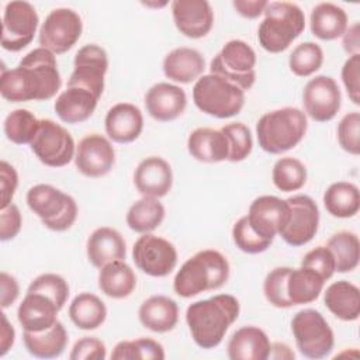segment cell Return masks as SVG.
Masks as SVG:
<instances>
[{
	"mask_svg": "<svg viewBox=\"0 0 360 360\" xmlns=\"http://www.w3.org/2000/svg\"><path fill=\"white\" fill-rule=\"evenodd\" d=\"M83 31L82 17L72 8L60 7L52 10L44 20L38 32L41 48L55 55L68 52L79 41Z\"/></svg>",
	"mask_w": 360,
	"mask_h": 360,
	"instance_id": "obj_11",
	"label": "cell"
},
{
	"mask_svg": "<svg viewBox=\"0 0 360 360\" xmlns=\"http://www.w3.org/2000/svg\"><path fill=\"white\" fill-rule=\"evenodd\" d=\"M267 3L269 1L266 0H235L232 1V6L239 15L255 20L264 13Z\"/></svg>",
	"mask_w": 360,
	"mask_h": 360,
	"instance_id": "obj_54",
	"label": "cell"
},
{
	"mask_svg": "<svg viewBox=\"0 0 360 360\" xmlns=\"http://www.w3.org/2000/svg\"><path fill=\"white\" fill-rule=\"evenodd\" d=\"M347 25V14L338 4L319 3L311 10V32L322 41H333L340 38L345 34Z\"/></svg>",
	"mask_w": 360,
	"mask_h": 360,
	"instance_id": "obj_31",
	"label": "cell"
},
{
	"mask_svg": "<svg viewBox=\"0 0 360 360\" xmlns=\"http://www.w3.org/2000/svg\"><path fill=\"white\" fill-rule=\"evenodd\" d=\"M22 218L18 207L15 204H10L0 211V240L7 242L14 239L21 231Z\"/></svg>",
	"mask_w": 360,
	"mask_h": 360,
	"instance_id": "obj_51",
	"label": "cell"
},
{
	"mask_svg": "<svg viewBox=\"0 0 360 360\" xmlns=\"http://www.w3.org/2000/svg\"><path fill=\"white\" fill-rule=\"evenodd\" d=\"M301 266L315 270L325 281L335 274V259L326 246H316L305 253Z\"/></svg>",
	"mask_w": 360,
	"mask_h": 360,
	"instance_id": "obj_48",
	"label": "cell"
},
{
	"mask_svg": "<svg viewBox=\"0 0 360 360\" xmlns=\"http://www.w3.org/2000/svg\"><path fill=\"white\" fill-rule=\"evenodd\" d=\"M263 14L264 18L257 28V41L270 53L285 51L305 28V14L295 3L270 1Z\"/></svg>",
	"mask_w": 360,
	"mask_h": 360,
	"instance_id": "obj_5",
	"label": "cell"
},
{
	"mask_svg": "<svg viewBox=\"0 0 360 360\" xmlns=\"http://www.w3.org/2000/svg\"><path fill=\"white\" fill-rule=\"evenodd\" d=\"M338 142L350 155L360 153V114L347 112L338 124Z\"/></svg>",
	"mask_w": 360,
	"mask_h": 360,
	"instance_id": "obj_47",
	"label": "cell"
},
{
	"mask_svg": "<svg viewBox=\"0 0 360 360\" xmlns=\"http://www.w3.org/2000/svg\"><path fill=\"white\" fill-rule=\"evenodd\" d=\"M232 239L235 246L248 253V255H257L270 248L273 240L266 239L260 236L257 232L253 231V228L249 225L246 215L239 218L232 228Z\"/></svg>",
	"mask_w": 360,
	"mask_h": 360,
	"instance_id": "obj_45",
	"label": "cell"
},
{
	"mask_svg": "<svg viewBox=\"0 0 360 360\" xmlns=\"http://www.w3.org/2000/svg\"><path fill=\"white\" fill-rule=\"evenodd\" d=\"M172 15L180 34L193 39L205 37L214 25V10L207 0H174Z\"/></svg>",
	"mask_w": 360,
	"mask_h": 360,
	"instance_id": "obj_19",
	"label": "cell"
},
{
	"mask_svg": "<svg viewBox=\"0 0 360 360\" xmlns=\"http://www.w3.org/2000/svg\"><path fill=\"white\" fill-rule=\"evenodd\" d=\"M25 200L28 208L51 231H68L77 218L75 198L51 184L41 183L32 186L27 191Z\"/></svg>",
	"mask_w": 360,
	"mask_h": 360,
	"instance_id": "obj_7",
	"label": "cell"
},
{
	"mask_svg": "<svg viewBox=\"0 0 360 360\" xmlns=\"http://www.w3.org/2000/svg\"><path fill=\"white\" fill-rule=\"evenodd\" d=\"M308 120L297 107H283L264 112L256 124L259 146L271 155L295 148L307 134Z\"/></svg>",
	"mask_w": 360,
	"mask_h": 360,
	"instance_id": "obj_4",
	"label": "cell"
},
{
	"mask_svg": "<svg viewBox=\"0 0 360 360\" xmlns=\"http://www.w3.org/2000/svg\"><path fill=\"white\" fill-rule=\"evenodd\" d=\"M323 304L338 319L356 321L360 316V290L347 280L335 281L326 287Z\"/></svg>",
	"mask_w": 360,
	"mask_h": 360,
	"instance_id": "obj_30",
	"label": "cell"
},
{
	"mask_svg": "<svg viewBox=\"0 0 360 360\" xmlns=\"http://www.w3.org/2000/svg\"><path fill=\"white\" fill-rule=\"evenodd\" d=\"M294 357H295L294 352L285 343H280V342L271 343L269 359H274V360H292Z\"/></svg>",
	"mask_w": 360,
	"mask_h": 360,
	"instance_id": "obj_57",
	"label": "cell"
},
{
	"mask_svg": "<svg viewBox=\"0 0 360 360\" xmlns=\"http://www.w3.org/2000/svg\"><path fill=\"white\" fill-rule=\"evenodd\" d=\"M297 349L304 357L323 359L335 346V335L323 315L312 308L298 311L291 319Z\"/></svg>",
	"mask_w": 360,
	"mask_h": 360,
	"instance_id": "obj_8",
	"label": "cell"
},
{
	"mask_svg": "<svg viewBox=\"0 0 360 360\" xmlns=\"http://www.w3.org/2000/svg\"><path fill=\"white\" fill-rule=\"evenodd\" d=\"M165 214V207L159 198L142 197L129 207L125 221L134 232L150 233L162 225Z\"/></svg>",
	"mask_w": 360,
	"mask_h": 360,
	"instance_id": "obj_37",
	"label": "cell"
},
{
	"mask_svg": "<svg viewBox=\"0 0 360 360\" xmlns=\"http://www.w3.org/2000/svg\"><path fill=\"white\" fill-rule=\"evenodd\" d=\"M20 295V285L15 277L1 271L0 273V305L3 309L11 307Z\"/></svg>",
	"mask_w": 360,
	"mask_h": 360,
	"instance_id": "obj_53",
	"label": "cell"
},
{
	"mask_svg": "<svg viewBox=\"0 0 360 360\" xmlns=\"http://www.w3.org/2000/svg\"><path fill=\"white\" fill-rule=\"evenodd\" d=\"M134 184L142 197H165L173 184V173L169 162L160 156L145 158L134 172Z\"/></svg>",
	"mask_w": 360,
	"mask_h": 360,
	"instance_id": "obj_21",
	"label": "cell"
},
{
	"mask_svg": "<svg viewBox=\"0 0 360 360\" xmlns=\"http://www.w3.org/2000/svg\"><path fill=\"white\" fill-rule=\"evenodd\" d=\"M323 63L322 48L311 41L298 44L288 56L290 70L298 77H308L318 72Z\"/></svg>",
	"mask_w": 360,
	"mask_h": 360,
	"instance_id": "obj_42",
	"label": "cell"
},
{
	"mask_svg": "<svg viewBox=\"0 0 360 360\" xmlns=\"http://www.w3.org/2000/svg\"><path fill=\"white\" fill-rule=\"evenodd\" d=\"M28 292H41L55 301L59 309H62L69 298V284L68 281L55 273H45L35 277L28 288Z\"/></svg>",
	"mask_w": 360,
	"mask_h": 360,
	"instance_id": "obj_46",
	"label": "cell"
},
{
	"mask_svg": "<svg viewBox=\"0 0 360 360\" xmlns=\"http://www.w3.org/2000/svg\"><path fill=\"white\" fill-rule=\"evenodd\" d=\"M30 146L38 160L49 167L66 166L76 153L75 141L68 129L49 118L39 120L38 131Z\"/></svg>",
	"mask_w": 360,
	"mask_h": 360,
	"instance_id": "obj_10",
	"label": "cell"
},
{
	"mask_svg": "<svg viewBox=\"0 0 360 360\" xmlns=\"http://www.w3.org/2000/svg\"><path fill=\"white\" fill-rule=\"evenodd\" d=\"M135 266L150 277H166L177 264V250L172 242L153 233H142L132 248Z\"/></svg>",
	"mask_w": 360,
	"mask_h": 360,
	"instance_id": "obj_13",
	"label": "cell"
},
{
	"mask_svg": "<svg viewBox=\"0 0 360 360\" xmlns=\"http://www.w3.org/2000/svg\"><path fill=\"white\" fill-rule=\"evenodd\" d=\"M100 97L91 90L82 86H66L56 97L53 108L60 121L66 124H79L89 120Z\"/></svg>",
	"mask_w": 360,
	"mask_h": 360,
	"instance_id": "obj_24",
	"label": "cell"
},
{
	"mask_svg": "<svg viewBox=\"0 0 360 360\" xmlns=\"http://www.w3.org/2000/svg\"><path fill=\"white\" fill-rule=\"evenodd\" d=\"M325 280L312 269L300 266L288 273L287 278V295L294 305H302L314 302L322 292Z\"/></svg>",
	"mask_w": 360,
	"mask_h": 360,
	"instance_id": "obj_34",
	"label": "cell"
},
{
	"mask_svg": "<svg viewBox=\"0 0 360 360\" xmlns=\"http://www.w3.org/2000/svg\"><path fill=\"white\" fill-rule=\"evenodd\" d=\"M325 210L335 218H352L360 210V193L350 181L332 183L323 193Z\"/></svg>",
	"mask_w": 360,
	"mask_h": 360,
	"instance_id": "obj_36",
	"label": "cell"
},
{
	"mask_svg": "<svg viewBox=\"0 0 360 360\" xmlns=\"http://www.w3.org/2000/svg\"><path fill=\"white\" fill-rule=\"evenodd\" d=\"M18 186V174L14 166L8 162H0V191H1V204L0 207L4 208L11 204V200L15 194Z\"/></svg>",
	"mask_w": 360,
	"mask_h": 360,
	"instance_id": "obj_52",
	"label": "cell"
},
{
	"mask_svg": "<svg viewBox=\"0 0 360 360\" xmlns=\"http://www.w3.org/2000/svg\"><path fill=\"white\" fill-rule=\"evenodd\" d=\"M290 204V218L280 232L283 240L294 248L304 246L314 239L319 228V208L316 202L305 194L287 198Z\"/></svg>",
	"mask_w": 360,
	"mask_h": 360,
	"instance_id": "obj_14",
	"label": "cell"
},
{
	"mask_svg": "<svg viewBox=\"0 0 360 360\" xmlns=\"http://www.w3.org/2000/svg\"><path fill=\"white\" fill-rule=\"evenodd\" d=\"M138 318L143 328L155 333H166L177 325L179 307L170 297L160 294L152 295L141 304Z\"/></svg>",
	"mask_w": 360,
	"mask_h": 360,
	"instance_id": "obj_29",
	"label": "cell"
},
{
	"mask_svg": "<svg viewBox=\"0 0 360 360\" xmlns=\"http://www.w3.org/2000/svg\"><path fill=\"white\" fill-rule=\"evenodd\" d=\"M342 82L346 87L350 101L360 104V55H352L343 63Z\"/></svg>",
	"mask_w": 360,
	"mask_h": 360,
	"instance_id": "obj_50",
	"label": "cell"
},
{
	"mask_svg": "<svg viewBox=\"0 0 360 360\" xmlns=\"http://www.w3.org/2000/svg\"><path fill=\"white\" fill-rule=\"evenodd\" d=\"M104 128L108 139L117 143H131L143 129V115L131 103H117L105 114Z\"/></svg>",
	"mask_w": 360,
	"mask_h": 360,
	"instance_id": "obj_22",
	"label": "cell"
},
{
	"mask_svg": "<svg viewBox=\"0 0 360 360\" xmlns=\"http://www.w3.org/2000/svg\"><path fill=\"white\" fill-rule=\"evenodd\" d=\"M39 18L35 7L24 0L8 1L3 11L1 48L18 52L27 48L37 34Z\"/></svg>",
	"mask_w": 360,
	"mask_h": 360,
	"instance_id": "obj_12",
	"label": "cell"
},
{
	"mask_svg": "<svg viewBox=\"0 0 360 360\" xmlns=\"http://www.w3.org/2000/svg\"><path fill=\"white\" fill-rule=\"evenodd\" d=\"M239 312V301L231 294H217L190 304L186 309V322L194 343L201 349L217 347Z\"/></svg>",
	"mask_w": 360,
	"mask_h": 360,
	"instance_id": "obj_2",
	"label": "cell"
},
{
	"mask_svg": "<svg viewBox=\"0 0 360 360\" xmlns=\"http://www.w3.org/2000/svg\"><path fill=\"white\" fill-rule=\"evenodd\" d=\"M89 262L101 269L114 260H124L127 256V245L122 235L110 226H100L91 232L86 243Z\"/></svg>",
	"mask_w": 360,
	"mask_h": 360,
	"instance_id": "obj_26",
	"label": "cell"
},
{
	"mask_svg": "<svg viewBox=\"0 0 360 360\" xmlns=\"http://www.w3.org/2000/svg\"><path fill=\"white\" fill-rule=\"evenodd\" d=\"M246 218L255 232L273 240L288 222L290 204L276 195H260L250 202Z\"/></svg>",
	"mask_w": 360,
	"mask_h": 360,
	"instance_id": "obj_18",
	"label": "cell"
},
{
	"mask_svg": "<svg viewBox=\"0 0 360 360\" xmlns=\"http://www.w3.org/2000/svg\"><path fill=\"white\" fill-rule=\"evenodd\" d=\"M291 267L280 266L270 270L263 281V294L276 308H291L292 304L287 295V278Z\"/></svg>",
	"mask_w": 360,
	"mask_h": 360,
	"instance_id": "obj_44",
	"label": "cell"
},
{
	"mask_svg": "<svg viewBox=\"0 0 360 360\" xmlns=\"http://www.w3.org/2000/svg\"><path fill=\"white\" fill-rule=\"evenodd\" d=\"M136 287V276L125 260H114L104 264L98 273V288L114 300L129 297Z\"/></svg>",
	"mask_w": 360,
	"mask_h": 360,
	"instance_id": "obj_32",
	"label": "cell"
},
{
	"mask_svg": "<svg viewBox=\"0 0 360 360\" xmlns=\"http://www.w3.org/2000/svg\"><path fill=\"white\" fill-rule=\"evenodd\" d=\"M145 107L148 114L156 121H174L184 112L187 96L180 86L160 82L146 91Z\"/></svg>",
	"mask_w": 360,
	"mask_h": 360,
	"instance_id": "obj_20",
	"label": "cell"
},
{
	"mask_svg": "<svg viewBox=\"0 0 360 360\" xmlns=\"http://www.w3.org/2000/svg\"><path fill=\"white\" fill-rule=\"evenodd\" d=\"M107 357V349L104 342L93 336H84L79 339L69 354L70 360H104Z\"/></svg>",
	"mask_w": 360,
	"mask_h": 360,
	"instance_id": "obj_49",
	"label": "cell"
},
{
	"mask_svg": "<svg viewBox=\"0 0 360 360\" xmlns=\"http://www.w3.org/2000/svg\"><path fill=\"white\" fill-rule=\"evenodd\" d=\"M15 338V330L13 325L8 322L6 314H1V330H0V356H6V353L13 347Z\"/></svg>",
	"mask_w": 360,
	"mask_h": 360,
	"instance_id": "obj_56",
	"label": "cell"
},
{
	"mask_svg": "<svg viewBox=\"0 0 360 360\" xmlns=\"http://www.w3.org/2000/svg\"><path fill=\"white\" fill-rule=\"evenodd\" d=\"M60 309L53 300L41 292H28L17 309V319L27 332H42L58 322Z\"/></svg>",
	"mask_w": 360,
	"mask_h": 360,
	"instance_id": "obj_23",
	"label": "cell"
},
{
	"mask_svg": "<svg viewBox=\"0 0 360 360\" xmlns=\"http://www.w3.org/2000/svg\"><path fill=\"white\" fill-rule=\"evenodd\" d=\"M270 347L267 333L257 326L248 325L232 333L226 352L231 360H267Z\"/></svg>",
	"mask_w": 360,
	"mask_h": 360,
	"instance_id": "obj_25",
	"label": "cell"
},
{
	"mask_svg": "<svg viewBox=\"0 0 360 360\" xmlns=\"http://www.w3.org/2000/svg\"><path fill=\"white\" fill-rule=\"evenodd\" d=\"M193 101L204 114L224 120L235 117L242 111L245 91L225 77L208 73L194 83Z\"/></svg>",
	"mask_w": 360,
	"mask_h": 360,
	"instance_id": "obj_6",
	"label": "cell"
},
{
	"mask_svg": "<svg viewBox=\"0 0 360 360\" xmlns=\"http://www.w3.org/2000/svg\"><path fill=\"white\" fill-rule=\"evenodd\" d=\"M342 45L345 52L352 55H360V24L353 22L352 25H347L345 34L342 35Z\"/></svg>",
	"mask_w": 360,
	"mask_h": 360,
	"instance_id": "obj_55",
	"label": "cell"
},
{
	"mask_svg": "<svg viewBox=\"0 0 360 360\" xmlns=\"http://www.w3.org/2000/svg\"><path fill=\"white\" fill-rule=\"evenodd\" d=\"M255 66L256 53L253 48L242 39H231L212 58L210 73L219 75L246 91L256 82Z\"/></svg>",
	"mask_w": 360,
	"mask_h": 360,
	"instance_id": "obj_9",
	"label": "cell"
},
{
	"mask_svg": "<svg viewBox=\"0 0 360 360\" xmlns=\"http://www.w3.org/2000/svg\"><path fill=\"white\" fill-rule=\"evenodd\" d=\"M221 131L226 136L229 146L228 160L232 163L245 160L253 149V138L248 125L243 122H231L224 125Z\"/></svg>",
	"mask_w": 360,
	"mask_h": 360,
	"instance_id": "obj_43",
	"label": "cell"
},
{
	"mask_svg": "<svg viewBox=\"0 0 360 360\" xmlns=\"http://www.w3.org/2000/svg\"><path fill=\"white\" fill-rule=\"evenodd\" d=\"M68 332L62 322L42 332H22V342L30 354L38 359L59 357L68 345Z\"/></svg>",
	"mask_w": 360,
	"mask_h": 360,
	"instance_id": "obj_33",
	"label": "cell"
},
{
	"mask_svg": "<svg viewBox=\"0 0 360 360\" xmlns=\"http://www.w3.org/2000/svg\"><path fill=\"white\" fill-rule=\"evenodd\" d=\"M112 360H163V346L149 338H139L134 340H121L115 345L111 353Z\"/></svg>",
	"mask_w": 360,
	"mask_h": 360,
	"instance_id": "obj_41",
	"label": "cell"
},
{
	"mask_svg": "<svg viewBox=\"0 0 360 360\" xmlns=\"http://www.w3.org/2000/svg\"><path fill=\"white\" fill-rule=\"evenodd\" d=\"M39 120L25 108H17L7 114L3 129L6 138L15 145H30L38 131Z\"/></svg>",
	"mask_w": 360,
	"mask_h": 360,
	"instance_id": "obj_40",
	"label": "cell"
},
{
	"mask_svg": "<svg viewBox=\"0 0 360 360\" xmlns=\"http://www.w3.org/2000/svg\"><path fill=\"white\" fill-rule=\"evenodd\" d=\"M271 180L276 188L283 193L297 191L307 183V167L297 158H280L273 166Z\"/></svg>",
	"mask_w": 360,
	"mask_h": 360,
	"instance_id": "obj_39",
	"label": "cell"
},
{
	"mask_svg": "<svg viewBox=\"0 0 360 360\" xmlns=\"http://www.w3.org/2000/svg\"><path fill=\"white\" fill-rule=\"evenodd\" d=\"M62 79L55 53L45 48L30 51L14 69H1L0 93L10 103L45 101L60 89Z\"/></svg>",
	"mask_w": 360,
	"mask_h": 360,
	"instance_id": "obj_1",
	"label": "cell"
},
{
	"mask_svg": "<svg viewBox=\"0 0 360 360\" xmlns=\"http://www.w3.org/2000/svg\"><path fill=\"white\" fill-rule=\"evenodd\" d=\"M108 70L107 52L96 44L82 46L73 60V72L68 80L69 86H82L98 97L104 91V77Z\"/></svg>",
	"mask_w": 360,
	"mask_h": 360,
	"instance_id": "obj_16",
	"label": "cell"
},
{
	"mask_svg": "<svg viewBox=\"0 0 360 360\" xmlns=\"http://www.w3.org/2000/svg\"><path fill=\"white\" fill-rule=\"evenodd\" d=\"M326 248L333 255L335 271L349 273L359 266L360 242L356 233L349 231H339L328 239Z\"/></svg>",
	"mask_w": 360,
	"mask_h": 360,
	"instance_id": "obj_38",
	"label": "cell"
},
{
	"mask_svg": "<svg viewBox=\"0 0 360 360\" xmlns=\"http://www.w3.org/2000/svg\"><path fill=\"white\" fill-rule=\"evenodd\" d=\"M115 163V150L108 138L100 134H89L76 145L75 165L86 177L105 176Z\"/></svg>",
	"mask_w": 360,
	"mask_h": 360,
	"instance_id": "obj_17",
	"label": "cell"
},
{
	"mask_svg": "<svg viewBox=\"0 0 360 360\" xmlns=\"http://www.w3.org/2000/svg\"><path fill=\"white\" fill-rule=\"evenodd\" d=\"M69 318L82 330L100 328L107 318V307L96 294L80 292L69 305Z\"/></svg>",
	"mask_w": 360,
	"mask_h": 360,
	"instance_id": "obj_35",
	"label": "cell"
},
{
	"mask_svg": "<svg viewBox=\"0 0 360 360\" xmlns=\"http://www.w3.org/2000/svg\"><path fill=\"white\" fill-rule=\"evenodd\" d=\"M229 262L215 249H204L187 259L173 280L179 297L191 298L205 291L219 290L229 278Z\"/></svg>",
	"mask_w": 360,
	"mask_h": 360,
	"instance_id": "obj_3",
	"label": "cell"
},
{
	"mask_svg": "<svg viewBox=\"0 0 360 360\" xmlns=\"http://www.w3.org/2000/svg\"><path fill=\"white\" fill-rule=\"evenodd\" d=\"M302 104L305 115L316 122L333 120L340 110L342 94L336 80L326 75L308 80L302 90Z\"/></svg>",
	"mask_w": 360,
	"mask_h": 360,
	"instance_id": "obj_15",
	"label": "cell"
},
{
	"mask_svg": "<svg viewBox=\"0 0 360 360\" xmlns=\"http://www.w3.org/2000/svg\"><path fill=\"white\" fill-rule=\"evenodd\" d=\"M188 153L198 162L219 163L228 160L229 146L221 129L210 127L195 128L187 138Z\"/></svg>",
	"mask_w": 360,
	"mask_h": 360,
	"instance_id": "obj_28",
	"label": "cell"
},
{
	"mask_svg": "<svg viewBox=\"0 0 360 360\" xmlns=\"http://www.w3.org/2000/svg\"><path fill=\"white\" fill-rule=\"evenodd\" d=\"M205 70V59L194 48L180 46L170 51L163 59L165 76L176 83L188 84L197 82Z\"/></svg>",
	"mask_w": 360,
	"mask_h": 360,
	"instance_id": "obj_27",
	"label": "cell"
}]
</instances>
